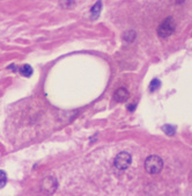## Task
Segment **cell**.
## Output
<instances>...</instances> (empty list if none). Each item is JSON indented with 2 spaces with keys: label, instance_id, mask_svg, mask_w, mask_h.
<instances>
[{
  "label": "cell",
  "instance_id": "11",
  "mask_svg": "<svg viewBox=\"0 0 192 196\" xmlns=\"http://www.w3.org/2000/svg\"><path fill=\"white\" fill-rule=\"evenodd\" d=\"M161 86V83H160V80L159 79H153L151 81V85H149V90L153 92V90H156L159 87Z\"/></svg>",
  "mask_w": 192,
  "mask_h": 196
},
{
  "label": "cell",
  "instance_id": "10",
  "mask_svg": "<svg viewBox=\"0 0 192 196\" xmlns=\"http://www.w3.org/2000/svg\"><path fill=\"white\" fill-rule=\"evenodd\" d=\"M59 5L62 8H71V7L74 6V0H60Z\"/></svg>",
  "mask_w": 192,
  "mask_h": 196
},
{
  "label": "cell",
  "instance_id": "7",
  "mask_svg": "<svg viewBox=\"0 0 192 196\" xmlns=\"http://www.w3.org/2000/svg\"><path fill=\"white\" fill-rule=\"evenodd\" d=\"M19 72H20L22 75H24V77H30L31 74H32V67H31L30 65H23V66H21L20 70H19Z\"/></svg>",
  "mask_w": 192,
  "mask_h": 196
},
{
  "label": "cell",
  "instance_id": "1",
  "mask_svg": "<svg viewBox=\"0 0 192 196\" xmlns=\"http://www.w3.org/2000/svg\"><path fill=\"white\" fill-rule=\"evenodd\" d=\"M163 168V160L159 156H149L145 160V170L149 174H159Z\"/></svg>",
  "mask_w": 192,
  "mask_h": 196
},
{
  "label": "cell",
  "instance_id": "9",
  "mask_svg": "<svg viewBox=\"0 0 192 196\" xmlns=\"http://www.w3.org/2000/svg\"><path fill=\"white\" fill-rule=\"evenodd\" d=\"M162 130H163L168 136H172V135H175V133H176V129L172 127V125H169V124L163 125V127H162Z\"/></svg>",
  "mask_w": 192,
  "mask_h": 196
},
{
  "label": "cell",
  "instance_id": "3",
  "mask_svg": "<svg viewBox=\"0 0 192 196\" xmlns=\"http://www.w3.org/2000/svg\"><path fill=\"white\" fill-rule=\"evenodd\" d=\"M131 163H132V157L129 152H120L117 154V157L115 158L114 165L116 168L120 171H124L130 167Z\"/></svg>",
  "mask_w": 192,
  "mask_h": 196
},
{
  "label": "cell",
  "instance_id": "4",
  "mask_svg": "<svg viewBox=\"0 0 192 196\" xmlns=\"http://www.w3.org/2000/svg\"><path fill=\"white\" fill-rule=\"evenodd\" d=\"M42 190L47 194H53L58 188V181L55 176H47L44 180L42 181Z\"/></svg>",
  "mask_w": 192,
  "mask_h": 196
},
{
  "label": "cell",
  "instance_id": "8",
  "mask_svg": "<svg viewBox=\"0 0 192 196\" xmlns=\"http://www.w3.org/2000/svg\"><path fill=\"white\" fill-rule=\"evenodd\" d=\"M135 36H137V34H135L134 30H127V32L123 35V38H124V41H126V42H133Z\"/></svg>",
  "mask_w": 192,
  "mask_h": 196
},
{
  "label": "cell",
  "instance_id": "5",
  "mask_svg": "<svg viewBox=\"0 0 192 196\" xmlns=\"http://www.w3.org/2000/svg\"><path fill=\"white\" fill-rule=\"evenodd\" d=\"M127 99H129V90L124 87H120L115 92V100L117 102H124Z\"/></svg>",
  "mask_w": 192,
  "mask_h": 196
},
{
  "label": "cell",
  "instance_id": "13",
  "mask_svg": "<svg viewBox=\"0 0 192 196\" xmlns=\"http://www.w3.org/2000/svg\"><path fill=\"white\" fill-rule=\"evenodd\" d=\"M174 4H183L185 0H171Z\"/></svg>",
  "mask_w": 192,
  "mask_h": 196
},
{
  "label": "cell",
  "instance_id": "12",
  "mask_svg": "<svg viewBox=\"0 0 192 196\" xmlns=\"http://www.w3.org/2000/svg\"><path fill=\"white\" fill-rule=\"evenodd\" d=\"M6 181H7V175L4 171H0V188H2L6 185Z\"/></svg>",
  "mask_w": 192,
  "mask_h": 196
},
{
  "label": "cell",
  "instance_id": "6",
  "mask_svg": "<svg viewBox=\"0 0 192 196\" xmlns=\"http://www.w3.org/2000/svg\"><path fill=\"white\" fill-rule=\"evenodd\" d=\"M101 10H102V1H97L95 5L92 7L90 10V16L93 20H96L100 16V13H101Z\"/></svg>",
  "mask_w": 192,
  "mask_h": 196
},
{
  "label": "cell",
  "instance_id": "2",
  "mask_svg": "<svg viewBox=\"0 0 192 196\" xmlns=\"http://www.w3.org/2000/svg\"><path fill=\"white\" fill-rule=\"evenodd\" d=\"M175 20L172 17H167L157 27V35L161 38H167L175 32Z\"/></svg>",
  "mask_w": 192,
  "mask_h": 196
},
{
  "label": "cell",
  "instance_id": "14",
  "mask_svg": "<svg viewBox=\"0 0 192 196\" xmlns=\"http://www.w3.org/2000/svg\"><path fill=\"white\" fill-rule=\"evenodd\" d=\"M134 108H135V105H134V103H132L131 106H129V110H130V111L134 110Z\"/></svg>",
  "mask_w": 192,
  "mask_h": 196
}]
</instances>
